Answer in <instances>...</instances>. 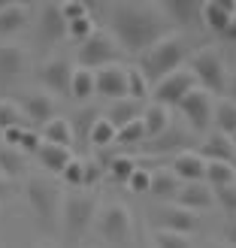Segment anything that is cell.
I'll use <instances>...</instances> for the list:
<instances>
[{
	"label": "cell",
	"instance_id": "6da1fadb",
	"mask_svg": "<svg viewBox=\"0 0 236 248\" xmlns=\"http://www.w3.org/2000/svg\"><path fill=\"white\" fill-rule=\"evenodd\" d=\"M109 33L124 55L148 52L160 36L173 33V24L160 3H109Z\"/></svg>",
	"mask_w": 236,
	"mask_h": 248
},
{
	"label": "cell",
	"instance_id": "7a4b0ae2",
	"mask_svg": "<svg viewBox=\"0 0 236 248\" xmlns=\"http://www.w3.org/2000/svg\"><path fill=\"white\" fill-rule=\"evenodd\" d=\"M188 58H191V43H188V36H182V33L173 31V33H167V36H160V40L148 48V52L140 55V73L145 76L148 88H152V85H157L164 76L182 70L185 64H188Z\"/></svg>",
	"mask_w": 236,
	"mask_h": 248
},
{
	"label": "cell",
	"instance_id": "3957f363",
	"mask_svg": "<svg viewBox=\"0 0 236 248\" xmlns=\"http://www.w3.org/2000/svg\"><path fill=\"white\" fill-rule=\"evenodd\" d=\"M24 200H28L36 224H40L46 233L58 230L64 191H61L55 176H28V182H24Z\"/></svg>",
	"mask_w": 236,
	"mask_h": 248
},
{
	"label": "cell",
	"instance_id": "277c9868",
	"mask_svg": "<svg viewBox=\"0 0 236 248\" xmlns=\"http://www.w3.org/2000/svg\"><path fill=\"white\" fill-rule=\"evenodd\" d=\"M97 194L94 191H70L64 194V203H61V233H64V242L73 248L79 245L82 236L94 227V215H97Z\"/></svg>",
	"mask_w": 236,
	"mask_h": 248
},
{
	"label": "cell",
	"instance_id": "5b68a950",
	"mask_svg": "<svg viewBox=\"0 0 236 248\" xmlns=\"http://www.w3.org/2000/svg\"><path fill=\"white\" fill-rule=\"evenodd\" d=\"M191 76L197 79V88L209 91L218 100V97H227V85H230V73H227V61L221 55V48L215 46H206V48H197L191 52L188 64Z\"/></svg>",
	"mask_w": 236,
	"mask_h": 248
},
{
	"label": "cell",
	"instance_id": "8992f818",
	"mask_svg": "<svg viewBox=\"0 0 236 248\" xmlns=\"http://www.w3.org/2000/svg\"><path fill=\"white\" fill-rule=\"evenodd\" d=\"M94 230L103 242L115 245V248H127L136 239V221H133L130 206L121 200H109L103 206H97Z\"/></svg>",
	"mask_w": 236,
	"mask_h": 248
},
{
	"label": "cell",
	"instance_id": "52a82bcc",
	"mask_svg": "<svg viewBox=\"0 0 236 248\" xmlns=\"http://www.w3.org/2000/svg\"><path fill=\"white\" fill-rule=\"evenodd\" d=\"M118 58H124V52L112 40V33L100 31V28H97L85 43H79V48H76V67H85V70L109 67V64H115Z\"/></svg>",
	"mask_w": 236,
	"mask_h": 248
},
{
	"label": "cell",
	"instance_id": "ba28073f",
	"mask_svg": "<svg viewBox=\"0 0 236 248\" xmlns=\"http://www.w3.org/2000/svg\"><path fill=\"white\" fill-rule=\"evenodd\" d=\"M148 224L155 230H164V233H182V236H191L203 227V218L182 209L176 203H160V206H152L148 212Z\"/></svg>",
	"mask_w": 236,
	"mask_h": 248
},
{
	"label": "cell",
	"instance_id": "9c48e42d",
	"mask_svg": "<svg viewBox=\"0 0 236 248\" xmlns=\"http://www.w3.org/2000/svg\"><path fill=\"white\" fill-rule=\"evenodd\" d=\"M179 115L194 133H209L212 130V109H215V97L203 91V88H191L182 97V103L176 106Z\"/></svg>",
	"mask_w": 236,
	"mask_h": 248
},
{
	"label": "cell",
	"instance_id": "30bf717a",
	"mask_svg": "<svg viewBox=\"0 0 236 248\" xmlns=\"http://www.w3.org/2000/svg\"><path fill=\"white\" fill-rule=\"evenodd\" d=\"M191 88H197V79L191 76L188 67H182L176 73H170V76H164L157 85H152V103L167 106V109H176L182 103V97L188 94Z\"/></svg>",
	"mask_w": 236,
	"mask_h": 248
},
{
	"label": "cell",
	"instance_id": "8fae6325",
	"mask_svg": "<svg viewBox=\"0 0 236 248\" xmlns=\"http://www.w3.org/2000/svg\"><path fill=\"white\" fill-rule=\"evenodd\" d=\"M94 94L109 100V103L124 100L127 97V67L109 64V67L94 70Z\"/></svg>",
	"mask_w": 236,
	"mask_h": 248
},
{
	"label": "cell",
	"instance_id": "7c38bea8",
	"mask_svg": "<svg viewBox=\"0 0 236 248\" xmlns=\"http://www.w3.org/2000/svg\"><path fill=\"white\" fill-rule=\"evenodd\" d=\"M40 85L43 91L48 94H61V97H70V79H73V61L70 58H48L46 64L40 67Z\"/></svg>",
	"mask_w": 236,
	"mask_h": 248
},
{
	"label": "cell",
	"instance_id": "4fadbf2b",
	"mask_svg": "<svg viewBox=\"0 0 236 248\" xmlns=\"http://www.w3.org/2000/svg\"><path fill=\"white\" fill-rule=\"evenodd\" d=\"M18 106H21V112H24V121L28 124H43L46 121H52L55 115H58V100L48 91H31V94H21L18 100H16Z\"/></svg>",
	"mask_w": 236,
	"mask_h": 248
},
{
	"label": "cell",
	"instance_id": "5bb4252c",
	"mask_svg": "<svg viewBox=\"0 0 236 248\" xmlns=\"http://www.w3.org/2000/svg\"><path fill=\"white\" fill-rule=\"evenodd\" d=\"M233 18H236V0H203L200 3V21L215 36H227Z\"/></svg>",
	"mask_w": 236,
	"mask_h": 248
},
{
	"label": "cell",
	"instance_id": "9a60e30c",
	"mask_svg": "<svg viewBox=\"0 0 236 248\" xmlns=\"http://www.w3.org/2000/svg\"><path fill=\"white\" fill-rule=\"evenodd\" d=\"M31 70V55L28 48H24L21 43H0V82H16L18 76H24V73Z\"/></svg>",
	"mask_w": 236,
	"mask_h": 248
},
{
	"label": "cell",
	"instance_id": "2e32d148",
	"mask_svg": "<svg viewBox=\"0 0 236 248\" xmlns=\"http://www.w3.org/2000/svg\"><path fill=\"white\" fill-rule=\"evenodd\" d=\"M36 12V3H21V0H12V3H0V40H12L16 33H21L31 24V16Z\"/></svg>",
	"mask_w": 236,
	"mask_h": 248
},
{
	"label": "cell",
	"instance_id": "e0dca14e",
	"mask_svg": "<svg viewBox=\"0 0 236 248\" xmlns=\"http://www.w3.org/2000/svg\"><path fill=\"white\" fill-rule=\"evenodd\" d=\"M173 203L182 206V209H188V212H194V215L209 212V209L218 206V203H215V191L209 188L206 182H185Z\"/></svg>",
	"mask_w": 236,
	"mask_h": 248
},
{
	"label": "cell",
	"instance_id": "ac0fdd59",
	"mask_svg": "<svg viewBox=\"0 0 236 248\" xmlns=\"http://www.w3.org/2000/svg\"><path fill=\"white\" fill-rule=\"evenodd\" d=\"M36 12H40V40H43V46H55V43H61L67 36V21H64V16H61V6L58 3H36Z\"/></svg>",
	"mask_w": 236,
	"mask_h": 248
},
{
	"label": "cell",
	"instance_id": "d6986e66",
	"mask_svg": "<svg viewBox=\"0 0 236 248\" xmlns=\"http://www.w3.org/2000/svg\"><path fill=\"white\" fill-rule=\"evenodd\" d=\"M170 170H173V176H176L182 185L185 182H203V176H206V160L200 157V152H194V148H182V152L173 155Z\"/></svg>",
	"mask_w": 236,
	"mask_h": 248
},
{
	"label": "cell",
	"instance_id": "ffe728a7",
	"mask_svg": "<svg viewBox=\"0 0 236 248\" xmlns=\"http://www.w3.org/2000/svg\"><path fill=\"white\" fill-rule=\"evenodd\" d=\"M160 9L170 18V24H179V28H197V24H203L197 0H167V3H160Z\"/></svg>",
	"mask_w": 236,
	"mask_h": 248
},
{
	"label": "cell",
	"instance_id": "44dd1931",
	"mask_svg": "<svg viewBox=\"0 0 236 248\" xmlns=\"http://www.w3.org/2000/svg\"><path fill=\"white\" fill-rule=\"evenodd\" d=\"M140 121H142V130H145V140H157V136H164L173 127V112H170L167 106L145 103Z\"/></svg>",
	"mask_w": 236,
	"mask_h": 248
},
{
	"label": "cell",
	"instance_id": "7402d4cb",
	"mask_svg": "<svg viewBox=\"0 0 236 248\" xmlns=\"http://www.w3.org/2000/svg\"><path fill=\"white\" fill-rule=\"evenodd\" d=\"M200 157L203 160H221V164H233L236 167V148L230 142V136H221V133H209L206 142L200 145Z\"/></svg>",
	"mask_w": 236,
	"mask_h": 248
},
{
	"label": "cell",
	"instance_id": "603a6c76",
	"mask_svg": "<svg viewBox=\"0 0 236 248\" xmlns=\"http://www.w3.org/2000/svg\"><path fill=\"white\" fill-rule=\"evenodd\" d=\"M182 188V182L173 176L170 167H157L152 170V185H148V194L155 197V200H164V203H173L176 200V194Z\"/></svg>",
	"mask_w": 236,
	"mask_h": 248
},
{
	"label": "cell",
	"instance_id": "cb8c5ba5",
	"mask_svg": "<svg viewBox=\"0 0 236 248\" xmlns=\"http://www.w3.org/2000/svg\"><path fill=\"white\" fill-rule=\"evenodd\" d=\"M40 136H43V142H48V145H61V148H70V152H73V142H76L73 124H70L67 118H61V115H55L52 121H46V124H43V130H40Z\"/></svg>",
	"mask_w": 236,
	"mask_h": 248
},
{
	"label": "cell",
	"instance_id": "d4e9b609",
	"mask_svg": "<svg viewBox=\"0 0 236 248\" xmlns=\"http://www.w3.org/2000/svg\"><path fill=\"white\" fill-rule=\"evenodd\" d=\"M36 160H40V167L48 172V176H61V172H64V167L73 160V152H70V148H61V145L43 142V148L36 152Z\"/></svg>",
	"mask_w": 236,
	"mask_h": 248
},
{
	"label": "cell",
	"instance_id": "484cf974",
	"mask_svg": "<svg viewBox=\"0 0 236 248\" xmlns=\"http://www.w3.org/2000/svg\"><path fill=\"white\" fill-rule=\"evenodd\" d=\"M142 115V103H136V100H130V97H124V100H115V103H109V109H106V121L112 124L115 130H121L124 124H130V121H136Z\"/></svg>",
	"mask_w": 236,
	"mask_h": 248
},
{
	"label": "cell",
	"instance_id": "4316f807",
	"mask_svg": "<svg viewBox=\"0 0 236 248\" xmlns=\"http://www.w3.org/2000/svg\"><path fill=\"white\" fill-rule=\"evenodd\" d=\"M212 127L221 136H233L236 133V103L230 97H218L215 109H212Z\"/></svg>",
	"mask_w": 236,
	"mask_h": 248
},
{
	"label": "cell",
	"instance_id": "83f0119b",
	"mask_svg": "<svg viewBox=\"0 0 236 248\" xmlns=\"http://www.w3.org/2000/svg\"><path fill=\"white\" fill-rule=\"evenodd\" d=\"M203 182L212 191L230 188V185H236V167L233 164H221V160H206V176H203Z\"/></svg>",
	"mask_w": 236,
	"mask_h": 248
},
{
	"label": "cell",
	"instance_id": "f1b7e54d",
	"mask_svg": "<svg viewBox=\"0 0 236 248\" xmlns=\"http://www.w3.org/2000/svg\"><path fill=\"white\" fill-rule=\"evenodd\" d=\"M70 97L76 103H88L94 97V70L85 67H73V79H70Z\"/></svg>",
	"mask_w": 236,
	"mask_h": 248
},
{
	"label": "cell",
	"instance_id": "f546056e",
	"mask_svg": "<svg viewBox=\"0 0 236 248\" xmlns=\"http://www.w3.org/2000/svg\"><path fill=\"white\" fill-rule=\"evenodd\" d=\"M88 142L94 148H109V145H115V127L109 124L103 115H97L94 124L88 127Z\"/></svg>",
	"mask_w": 236,
	"mask_h": 248
},
{
	"label": "cell",
	"instance_id": "4dcf8cb0",
	"mask_svg": "<svg viewBox=\"0 0 236 248\" xmlns=\"http://www.w3.org/2000/svg\"><path fill=\"white\" fill-rule=\"evenodd\" d=\"M127 97L136 103H148V97H152V88H148L145 76L140 73V67H127Z\"/></svg>",
	"mask_w": 236,
	"mask_h": 248
},
{
	"label": "cell",
	"instance_id": "1f68e13d",
	"mask_svg": "<svg viewBox=\"0 0 236 248\" xmlns=\"http://www.w3.org/2000/svg\"><path fill=\"white\" fill-rule=\"evenodd\" d=\"M140 167L136 164V157H127V155H115L109 160V179L115 185H127V179L133 176V170Z\"/></svg>",
	"mask_w": 236,
	"mask_h": 248
},
{
	"label": "cell",
	"instance_id": "d6a6232c",
	"mask_svg": "<svg viewBox=\"0 0 236 248\" xmlns=\"http://www.w3.org/2000/svg\"><path fill=\"white\" fill-rule=\"evenodd\" d=\"M0 172H3L9 182L18 179V176H24V160H21V155L16 152V148L0 145Z\"/></svg>",
	"mask_w": 236,
	"mask_h": 248
},
{
	"label": "cell",
	"instance_id": "836d02e7",
	"mask_svg": "<svg viewBox=\"0 0 236 248\" xmlns=\"http://www.w3.org/2000/svg\"><path fill=\"white\" fill-rule=\"evenodd\" d=\"M16 124H24V127H28V121H24L21 106H18L16 100H12V97H0V130L16 127Z\"/></svg>",
	"mask_w": 236,
	"mask_h": 248
},
{
	"label": "cell",
	"instance_id": "e575fe53",
	"mask_svg": "<svg viewBox=\"0 0 236 248\" xmlns=\"http://www.w3.org/2000/svg\"><path fill=\"white\" fill-rule=\"evenodd\" d=\"M188 142V136H185V130L179 127H170L164 136H157V140H152V152H182V145Z\"/></svg>",
	"mask_w": 236,
	"mask_h": 248
},
{
	"label": "cell",
	"instance_id": "d590c367",
	"mask_svg": "<svg viewBox=\"0 0 236 248\" xmlns=\"http://www.w3.org/2000/svg\"><path fill=\"white\" fill-rule=\"evenodd\" d=\"M94 31H97L94 16H82L76 21H67V40H73V43H85Z\"/></svg>",
	"mask_w": 236,
	"mask_h": 248
},
{
	"label": "cell",
	"instance_id": "8d00e7d4",
	"mask_svg": "<svg viewBox=\"0 0 236 248\" xmlns=\"http://www.w3.org/2000/svg\"><path fill=\"white\" fill-rule=\"evenodd\" d=\"M145 140V130H142V121L136 118L130 124H124L121 130H115V145H124V148H130V145H140Z\"/></svg>",
	"mask_w": 236,
	"mask_h": 248
},
{
	"label": "cell",
	"instance_id": "74e56055",
	"mask_svg": "<svg viewBox=\"0 0 236 248\" xmlns=\"http://www.w3.org/2000/svg\"><path fill=\"white\" fill-rule=\"evenodd\" d=\"M152 245L155 248H194L191 236H182V233H164V230L152 233Z\"/></svg>",
	"mask_w": 236,
	"mask_h": 248
},
{
	"label": "cell",
	"instance_id": "f35d334b",
	"mask_svg": "<svg viewBox=\"0 0 236 248\" xmlns=\"http://www.w3.org/2000/svg\"><path fill=\"white\" fill-rule=\"evenodd\" d=\"M103 176V167L91 157H82V191H94Z\"/></svg>",
	"mask_w": 236,
	"mask_h": 248
},
{
	"label": "cell",
	"instance_id": "ab89813d",
	"mask_svg": "<svg viewBox=\"0 0 236 248\" xmlns=\"http://www.w3.org/2000/svg\"><path fill=\"white\" fill-rule=\"evenodd\" d=\"M148 185H152V170H145L142 164L133 170V176L127 179V185H124V188H127L130 194H148Z\"/></svg>",
	"mask_w": 236,
	"mask_h": 248
},
{
	"label": "cell",
	"instance_id": "60d3db41",
	"mask_svg": "<svg viewBox=\"0 0 236 248\" xmlns=\"http://www.w3.org/2000/svg\"><path fill=\"white\" fill-rule=\"evenodd\" d=\"M61 16L64 21H76L82 16H91V3H82V0H61Z\"/></svg>",
	"mask_w": 236,
	"mask_h": 248
},
{
	"label": "cell",
	"instance_id": "b9f144b4",
	"mask_svg": "<svg viewBox=\"0 0 236 248\" xmlns=\"http://www.w3.org/2000/svg\"><path fill=\"white\" fill-rule=\"evenodd\" d=\"M61 182L70 185L73 191H82V157H73L70 164L64 167V172H61Z\"/></svg>",
	"mask_w": 236,
	"mask_h": 248
},
{
	"label": "cell",
	"instance_id": "7bdbcfd3",
	"mask_svg": "<svg viewBox=\"0 0 236 248\" xmlns=\"http://www.w3.org/2000/svg\"><path fill=\"white\" fill-rule=\"evenodd\" d=\"M43 148V136L36 133V130H24V136H21V142H18V155H36Z\"/></svg>",
	"mask_w": 236,
	"mask_h": 248
},
{
	"label": "cell",
	"instance_id": "ee69618b",
	"mask_svg": "<svg viewBox=\"0 0 236 248\" xmlns=\"http://www.w3.org/2000/svg\"><path fill=\"white\" fill-rule=\"evenodd\" d=\"M215 203H218L221 209H227V212H236V185L215 191Z\"/></svg>",
	"mask_w": 236,
	"mask_h": 248
},
{
	"label": "cell",
	"instance_id": "f6af8a7d",
	"mask_svg": "<svg viewBox=\"0 0 236 248\" xmlns=\"http://www.w3.org/2000/svg\"><path fill=\"white\" fill-rule=\"evenodd\" d=\"M24 130H28L24 124H16V127H6V130H0V133H3V145H6V148H16V152H18V142H21Z\"/></svg>",
	"mask_w": 236,
	"mask_h": 248
},
{
	"label": "cell",
	"instance_id": "bcb514c9",
	"mask_svg": "<svg viewBox=\"0 0 236 248\" xmlns=\"http://www.w3.org/2000/svg\"><path fill=\"white\" fill-rule=\"evenodd\" d=\"M221 233H224V242H227L230 248H236V218H230L227 224H224V230H221Z\"/></svg>",
	"mask_w": 236,
	"mask_h": 248
},
{
	"label": "cell",
	"instance_id": "7dc6e473",
	"mask_svg": "<svg viewBox=\"0 0 236 248\" xmlns=\"http://www.w3.org/2000/svg\"><path fill=\"white\" fill-rule=\"evenodd\" d=\"M12 191V182L3 176V172H0V200H6V194Z\"/></svg>",
	"mask_w": 236,
	"mask_h": 248
},
{
	"label": "cell",
	"instance_id": "c3c4849f",
	"mask_svg": "<svg viewBox=\"0 0 236 248\" xmlns=\"http://www.w3.org/2000/svg\"><path fill=\"white\" fill-rule=\"evenodd\" d=\"M227 91H230V100L236 103V73L230 76V85H227Z\"/></svg>",
	"mask_w": 236,
	"mask_h": 248
},
{
	"label": "cell",
	"instance_id": "681fc988",
	"mask_svg": "<svg viewBox=\"0 0 236 248\" xmlns=\"http://www.w3.org/2000/svg\"><path fill=\"white\" fill-rule=\"evenodd\" d=\"M203 248H227V245H218V242H212V245H203Z\"/></svg>",
	"mask_w": 236,
	"mask_h": 248
},
{
	"label": "cell",
	"instance_id": "f907efd6",
	"mask_svg": "<svg viewBox=\"0 0 236 248\" xmlns=\"http://www.w3.org/2000/svg\"><path fill=\"white\" fill-rule=\"evenodd\" d=\"M140 248H155V245H152V242H142V245H140Z\"/></svg>",
	"mask_w": 236,
	"mask_h": 248
},
{
	"label": "cell",
	"instance_id": "816d5d0a",
	"mask_svg": "<svg viewBox=\"0 0 236 248\" xmlns=\"http://www.w3.org/2000/svg\"><path fill=\"white\" fill-rule=\"evenodd\" d=\"M230 142H233V148H236V133H233V136H230Z\"/></svg>",
	"mask_w": 236,
	"mask_h": 248
}]
</instances>
